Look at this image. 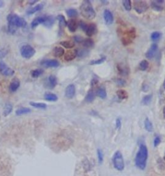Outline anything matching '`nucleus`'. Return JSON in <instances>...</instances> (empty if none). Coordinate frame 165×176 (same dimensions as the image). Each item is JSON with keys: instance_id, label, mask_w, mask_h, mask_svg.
Wrapping results in <instances>:
<instances>
[{"instance_id": "obj_36", "label": "nucleus", "mask_w": 165, "mask_h": 176, "mask_svg": "<svg viewBox=\"0 0 165 176\" xmlns=\"http://www.w3.org/2000/svg\"><path fill=\"white\" fill-rule=\"evenodd\" d=\"M152 95L149 94V95H147V96H145L143 98L141 103L144 105H148L151 103V101H152Z\"/></svg>"}, {"instance_id": "obj_48", "label": "nucleus", "mask_w": 165, "mask_h": 176, "mask_svg": "<svg viewBox=\"0 0 165 176\" xmlns=\"http://www.w3.org/2000/svg\"><path fill=\"white\" fill-rule=\"evenodd\" d=\"M160 143H161V139H160V137L159 136L156 137L155 139H154V147H157L159 144H160Z\"/></svg>"}, {"instance_id": "obj_56", "label": "nucleus", "mask_w": 165, "mask_h": 176, "mask_svg": "<svg viewBox=\"0 0 165 176\" xmlns=\"http://www.w3.org/2000/svg\"><path fill=\"white\" fill-rule=\"evenodd\" d=\"M164 159L165 160V155H164Z\"/></svg>"}, {"instance_id": "obj_15", "label": "nucleus", "mask_w": 165, "mask_h": 176, "mask_svg": "<svg viewBox=\"0 0 165 176\" xmlns=\"http://www.w3.org/2000/svg\"><path fill=\"white\" fill-rule=\"evenodd\" d=\"M104 20L107 25H111L114 22V16L112 13L109 10H105L103 14Z\"/></svg>"}, {"instance_id": "obj_10", "label": "nucleus", "mask_w": 165, "mask_h": 176, "mask_svg": "<svg viewBox=\"0 0 165 176\" xmlns=\"http://www.w3.org/2000/svg\"><path fill=\"white\" fill-rule=\"evenodd\" d=\"M41 65L46 68H56L59 66V62L56 60H43Z\"/></svg>"}, {"instance_id": "obj_31", "label": "nucleus", "mask_w": 165, "mask_h": 176, "mask_svg": "<svg viewBox=\"0 0 165 176\" xmlns=\"http://www.w3.org/2000/svg\"><path fill=\"white\" fill-rule=\"evenodd\" d=\"M145 128L146 131H148L149 132H153L154 127H153V125L152 123L148 118H146L145 120Z\"/></svg>"}, {"instance_id": "obj_41", "label": "nucleus", "mask_w": 165, "mask_h": 176, "mask_svg": "<svg viewBox=\"0 0 165 176\" xmlns=\"http://www.w3.org/2000/svg\"><path fill=\"white\" fill-rule=\"evenodd\" d=\"M162 34L159 32H154L151 34V39L152 41H157L161 38Z\"/></svg>"}, {"instance_id": "obj_2", "label": "nucleus", "mask_w": 165, "mask_h": 176, "mask_svg": "<svg viewBox=\"0 0 165 176\" xmlns=\"http://www.w3.org/2000/svg\"><path fill=\"white\" fill-rule=\"evenodd\" d=\"M148 159V148L144 144H141L138 152H137L135 162L137 168L141 170H145Z\"/></svg>"}, {"instance_id": "obj_39", "label": "nucleus", "mask_w": 165, "mask_h": 176, "mask_svg": "<svg viewBox=\"0 0 165 176\" xmlns=\"http://www.w3.org/2000/svg\"><path fill=\"white\" fill-rule=\"evenodd\" d=\"M123 5L127 11H131L132 3L130 0H124V1H123Z\"/></svg>"}, {"instance_id": "obj_45", "label": "nucleus", "mask_w": 165, "mask_h": 176, "mask_svg": "<svg viewBox=\"0 0 165 176\" xmlns=\"http://www.w3.org/2000/svg\"><path fill=\"white\" fill-rule=\"evenodd\" d=\"M116 82L117 83V84L119 85V86H121V87H123V86H125V84H126V81L125 80H123V79H117Z\"/></svg>"}, {"instance_id": "obj_42", "label": "nucleus", "mask_w": 165, "mask_h": 176, "mask_svg": "<svg viewBox=\"0 0 165 176\" xmlns=\"http://www.w3.org/2000/svg\"><path fill=\"white\" fill-rule=\"evenodd\" d=\"M98 161L99 164H101L103 161V153L101 150L98 149Z\"/></svg>"}, {"instance_id": "obj_52", "label": "nucleus", "mask_w": 165, "mask_h": 176, "mask_svg": "<svg viewBox=\"0 0 165 176\" xmlns=\"http://www.w3.org/2000/svg\"><path fill=\"white\" fill-rule=\"evenodd\" d=\"M38 2V0H33V1H29V3L30 5H34Z\"/></svg>"}, {"instance_id": "obj_46", "label": "nucleus", "mask_w": 165, "mask_h": 176, "mask_svg": "<svg viewBox=\"0 0 165 176\" xmlns=\"http://www.w3.org/2000/svg\"><path fill=\"white\" fill-rule=\"evenodd\" d=\"M79 26L81 27V29L82 30L85 31V30H86V27H87V25H88V24L85 23L84 21H80L79 23Z\"/></svg>"}, {"instance_id": "obj_37", "label": "nucleus", "mask_w": 165, "mask_h": 176, "mask_svg": "<svg viewBox=\"0 0 165 176\" xmlns=\"http://www.w3.org/2000/svg\"><path fill=\"white\" fill-rule=\"evenodd\" d=\"M67 16L69 17H77V15H78V12L76 10V9L74 8H70L68 9V10L66 11Z\"/></svg>"}, {"instance_id": "obj_9", "label": "nucleus", "mask_w": 165, "mask_h": 176, "mask_svg": "<svg viewBox=\"0 0 165 176\" xmlns=\"http://www.w3.org/2000/svg\"><path fill=\"white\" fill-rule=\"evenodd\" d=\"M165 5V1L164 0H156V1H152L151 3V7L153 10L157 12H161L164 9Z\"/></svg>"}, {"instance_id": "obj_54", "label": "nucleus", "mask_w": 165, "mask_h": 176, "mask_svg": "<svg viewBox=\"0 0 165 176\" xmlns=\"http://www.w3.org/2000/svg\"><path fill=\"white\" fill-rule=\"evenodd\" d=\"M163 116H164V119H165V106L163 108Z\"/></svg>"}, {"instance_id": "obj_7", "label": "nucleus", "mask_w": 165, "mask_h": 176, "mask_svg": "<svg viewBox=\"0 0 165 176\" xmlns=\"http://www.w3.org/2000/svg\"><path fill=\"white\" fill-rule=\"evenodd\" d=\"M134 8L138 14H142L148 10V5L144 1H135L134 3Z\"/></svg>"}, {"instance_id": "obj_25", "label": "nucleus", "mask_w": 165, "mask_h": 176, "mask_svg": "<svg viewBox=\"0 0 165 176\" xmlns=\"http://www.w3.org/2000/svg\"><path fill=\"white\" fill-rule=\"evenodd\" d=\"M95 97V93L94 92V90H93V88H92L89 90L88 93H87V95L85 97V101L87 103H92L94 100Z\"/></svg>"}, {"instance_id": "obj_47", "label": "nucleus", "mask_w": 165, "mask_h": 176, "mask_svg": "<svg viewBox=\"0 0 165 176\" xmlns=\"http://www.w3.org/2000/svg\"><path fill=\"white\" fill-rule=\"evenodd\" d=\"M98 82H99V81H98V79H95V78L92 79V81H91V87H92V88H94L95 87H97Z\"/></svg>"}, {"instance_id": "obj_32", "label": "nucleus", "mask_w": 165, "mask_h": 176, "mask_svg": "<svg viewBox=\"0 0 165 176\" xmlns=\"http://www.w3.org/2000/svg\"><path fill=\"white\" fill-rule=\"evenodd\" d=\"M96 95H97V96L99 97L100 98L105 99L107 97L106 90H105V88L103 87L99 88L97 90V92H96Z\"/></svg>"}, {"instance_id": "obj_43", "label": "nucleus", "mask_w": 165, "mask_h": 176, "mask_svg": "<svg viewBox=\"0 0 165 176\" xmlns=\"http://www.w3.org/2000/svg\"><path fill=\"white\" fill-rule=\"evenodd\" d=\"M89 54V51H86V50H81V51H80V52L77 51V56L79 57H82L86 56V54Z\"/></svg>"}, {"instance_id": "obj_53", "label": "nucleus", "mask_w": 165, "mask_h": 176, "mask_svg": "<svg viewBox=\"0 0 165 176\" xmlns=\"http://www.w3.org/2000/svg\"><path fill=\"white\" fill-rule=\"evenodd\" d=\"M3 5H4L3 2V1H0V8L2 7L3 6Z\"/></svg>"}, {"instance_id": "obj_33", "label": "nucleus", "mask_w": 165, "mask_h": 176, "mask_svg": "<svg viewBox=\"0 0 165 176\" xmlns=\"http://www.w3.org/2000/svg\"><path fill=\"white\" fill-rule=\"evenodd\" d=\"M60 45H62L63 47L68 49L72 48L75 46V43L73 42H71V41H63V42H60Z\"/></svg>"}, {"instance_id": "obj_23", "label": "nucleus", "mask_w": 165, "mask_h": 176, "mask_svg": "<svg viewBox=\"0 0 165 176\" xmlns=\"http://www.w3.org/2000/svg\"><path fill=\"white\" fill-rule=\"evenodd\" d=\"M65 54V51L62 47H56L53 50V55L56 57H60Z\"/></svg>"}, {"instance_id": "obj_50", "label": "nucleus", "mask_w": 165, "mask_h": 176, "mask_svg": "<svg viewBox=\"0 0 165 176\" xmlns=\"http://www.w3.org/2000/svg\"><path fill=\"white\" fill-rule=\"evenodd\" d=\"M74 41L76 42L77 43H82V41H83V39L82 38V37H81V36H75V37H74Z\"/></svg>"}, {"instance_id": "obj_34", "label": "nucleus", "mask_w": 165, "mask_h": 176, "mask_svg": "<svg viewBox=\"0 0 165 176\" xmlns=\"http://www.w3.org/2000/svg\"><path fill=\"white\" fill-rule=\"evenodd\" d=\"M44 72V70L41 69H35L31 71V76L33 77V78H38L39 77L42 75L43 73Z\"/></svg>"}, {"instance_id": "obj_12", "label": "nucleus", "mask_w": 165, "mask_h": 176, "mask_svg": "<svg viewBox=\"0 0 165 176\" xmlns=\"http://www.w3.org/2000/svg\"><path fill=\"white\" fill-rule=\"evenodd\" d=\"M85 32L87 36L89 37H92V36L95 35L97 33V26L94 23H90L87 25L86 29L85 30Z\"/></svg>"}, {"instance_id": "obj_24", "label": "nucleus", "mask_w": 165, "mask_h": 176, "mask_svg": "<svg viewBox=\"0 0 165 176\" xmlns=\"http://www.w3.org/2000/svg\"><path fill=\"white\" fill-rule=\"evenodd\" d=\"M117 69L118 70V72L120 73V75L122 76H127L129 73V69L125 66H124L121 64H118L117 66Z\"/></svg>"}, {"instance_id": "obj_55", "label": "nucleus", "mask_w": 165, "mask_h": 176, "mask_svg": "<svg viewBox=\"0 0 165 176\" xmlns=\"http://www.w3.org/2000/svg\"><path fill=\"white\" fill-rule=\"evenodd\" d=\"M163 87H164V90H165V79H164V83H163Z\"/></svg>"}, {"instance_id": "obj_49", "label": "nucleus", "mask_w": 165, "mask_h": 176, "mask_svg": "<svg viewBox=\"0 0 165 176\" xmlns=\"http://www.w3.org/2000/svg\"><path fill=\"white\" fill-rule=\"evenodd\" d=\"M116 127L117 129H120L121 127V121L120 118H117L116 121Z\"/></svg>"}, {"instance_id": "obj_6", "label": "nucleus", "mask_w": 165, "mask_h": 176, "mask_svg": "<svg viewBox=\"0 0 165 176\" xmlns=\"http://www.w3.org/2000/svg\"><path fill=\"white\" fill-rule=\"evenodd\" d=\"M21 55L25 59H30L33 57L35 53V49L29 45H25L22 46L20 50Z\"/></svg>"}, {"instance_id": "obj_8", "label": "nucleus", "mask_w": 165, "mask_h": 176, "mask_svg": "<svg viewBox=\"0 0 165 176\" xmlns=\"http://www.w3.org/2000/svg\"><path fill=\"white\" fill-rule=\"evenodd\" d=\"M0 72L5 76H12L14 74V70L9 67L3 61H0Z\"/></svg>"}, {"instance_id": "obj_44", "label": "nucleus", "mask_w": 165, "mask_h": 176, "mask_svg": "<svg viewBox=\"0 0 165 176\" xmlns=\"http://www.w3.org/2000/svg\"><path fill=\"white\" fill-rule=\"evenodd\" d=\"M8 54V51L5 48L0 49V59H2L7 56Z\"/></svg>"}, {"instance_id": "obj_19", "label": "nucleus", "mask_w": 165, "mask_h": 176, "mask_svg": "<svg viewBox=\"0 0 165 176\" xmlns=\"http://www.w3.org/2000/svg\"><path fill=\"white\" fill-rule=\"evenodd\" d=\"M20 87V81L17 78H14L12 81L9 86V89L12 92H15Z\"/></svg>"}, {"instance_id": "obj_26", "label": "nucleus", "mask_w": 165, "mask_h": 176, "mask_svg": "<svg viewBox=\"0 0 165 176\" xmlns=\"http://www.w3.org/2000/svg\"><path fill=\"white\" fill-rule=\"evenodd\" d=\"M55 22V19L54 17L52 16H46V19L43 25L46 27H48V28H50L51 27Z\"/></svg>"}, {"instance_id": "obj_27", "label": "nucleus", "mask_w": 165, "mask_h": 176, "mask_svg": "<svg viewBox=\"0 0 165 176\" xmlns=\"http://www.w3.org/2000/svg\"><path fill=\"white\" fill-rule=\"evenodd\" d=\"M12 110H13V107L12 104L11 103H7L4 107L3 116L5 117L8 116L12 112Z\"/></svg>"}, {"instance_id": "obj_1", "label": "nucleus", "mask_w": 165, "mask_h": 176, "mask_svg": "<svg viewBox=\"0 0 165 176\" xmlns=\"http://www.w3.org/2000/svg\"><path fill=\"white\" fill-rule=\"evenodd\" d=\"M8 32L11 34H14L19 28H25L27 23L25 19L20 17L16 14H10L7 16Z\"/></svg>"}, {"instance_id": "obj_21", "label": "nucleus", "mask_w": 165, "mask_h": 176, "mask_svg": "<svg viewBox=\"0 0 165 176\" xmlns=\"http://www.w3.org/2000/svg\"><path fill=\"white\" fill-rule=\"evenodd\" d=\"M57 20L59 21V26L60 30H63V29L67 26V21L65 20V17L63 15H58L57 16Z\"/></svg>"}, {"instance_id": "obj_13", "label": "nucleus", "mask_w": 165, "mask_h": 176, "mask_svg": "<svg viewBox=\"0 0 165 176\" xmlns=\"http://www.w3.org/2000/svg\"><path fill=\"white\" fill-rule=\"evenodd\" d=\"M76 94V88L74 85L70 84L67 86L65 89V96L68 99H72Z\"/></svg>"}, {"instance_id": "obj_29", "label": "nucleus", "mask_w": 165, "mask_h": 176, "mask_svg": "<svg viewBox=\"0 0 165 176\" xmlns=\"http://www.w3.org/2000/svg\"><path fill=\"white\" fill-rule=\"evenodd\" d=\"M31 112V110L29 108H26V107H21L18 108V109L16 111V114L17 116H22L24 114H29V113Z\"/></svg>"}, {"instance_id": "obj_18", "label": "nucleus", "mask_w": 165, "mask_h": 176, "mask_svg": "<svg viewBox=\"0 0 165 176\" xmlns=\"http://www.w3.org/2000/svg\"><path fill=\"white\" fill-rule=\"evenodd\" d=\"M58 84V80L56 76L53 75H50L47 78V87L50 89H52L56 87V86Z\"/></svg>"}, {"instance_id": "obj_22", "label": "nucleus", "mask_w": 165, "mask_h": 176, "mask_svg": "<svg viewBox=\"0 0 165 176\" xmlns=\"http://www.w3.org/2000/svg\"><path fill=\"white\" fill-rule=\"evenodd\" d=\"M44 98L46 101H53V102L58 101V97L56 95L51 92H46L45 94Z\"/></svg>"}, {"instance_id": "obj_16", "label": "nucleus", "mask_w": 165, "mask_h": 176, "mask_svg": "<svg viewBox=\"0 0 165 176\" xmlns=\"http://www.w3.org/2000/svg\"><path fill=\"white\" fill-rule=\"evenodd\" d=\"M77 56V50H70L67 51L64 56V58L67 61H72Z\"/></svg>"}, {"instance_id": "obj_11", "label": "nucleus", "mask_w": 165, "mask_h": 176, "mask_svg": "<svg viewBox=\"0 0 165 176\" xmlns=\"http://www.w3.org/2000/svg\"><path fill=\"white\" fill-rule=\"evenodd\" d=\"M157 50H158L157 45L156 43H153L152 45H151L150 49L147 52H146L145 54L146 57L150 59V60L154 58L155 56V55H156Z\"/></svg>"}, {"instance_id": "obj_14", "label": "nucleus", "mask_w": 165, "mask_h": 176, "mask_svg": "<svg viewBox=\"0 0 165 176\" xmlns=\"http://www.w3.org/2000/svg\"><path fill=\"white\" fill-rule=\"evenodd\" d=\"M46 16H38L36 17L35 19L33 20V21L31 23V27L32 29H35L39 25L42 24L43 25L45 21Z\"/></svg>"}, {"instance_id": "obj_3", "label": "nucleus", "mask_w": 165, "mask_h": 176, "mask_svg": "<svg viewBox=\"0 0 165 176\" xmlns=\"http://www.w3.org/2000/svg\"><path fill=\"white\" fill-rule=\"evenodd\" d=\"M81 15L88 20H92L95 18L96 14L94 9L89 0L83 1L80 7Z\"/></svg>"}, {"instance_id": "obj_30", "label": "nucleus", "mask_w": 165, "mask_h": 176, "mask_svg": "<svg viewBox=\"0 0 165 176\" xmlns=\"http://www.w3.org/2000/svg\"><path fill=\"white\" fill-rule=\"evenodd\" d=\"M30 105L34 108H39V109H42V110L46 109V108H47V105H46V104L44 103L31 101V102H30Z\"/></svg>"}, {"instance_id": "obj_20", "label": "nucleus", "mask_w": 165, "mask_h": 176, "mask_svg": "<svg viewBox=\"0 0 165 176\" xmlns=\"http://www.w3.org/2000/svg\"><path fill=\"white\" fill-rule=\"evenodd\" d=\"M43 8H44V5L43 3L38 4V5H36L35 7L29 8V10L26 11V14L28 15L34 14L36 12L42 11Z\"/></svg>"}, {"instance_id": "obj_51", "label": "nucleus", "mask_w": 165, "mask_h": 176, "mask_svg": "<svg viewBox=\"0 0 165 176\" xmlns=\"http://www.w3.org/2000/svg\"><path fill=\"white\" fill-rule=\"evenodd\" d=\"M148 88H149V87H148V86L147 85H146V84H143V87H142V90H143V92H148Z\"/></svg>"}, {"instance_id": "obj_40", "label": "nucleus", "mask_w": 165, "mask_h": 176, "mask_svg": "<svg viewBox=\"0 0 165 176\" xmlns=\"http://www.w3.org/2000/svg\"><path fill=\"white\" fill-rule=\"evenodd\" d=\"M106 60V57H102L99 58L98 60H93L90 62V65H99L101 64V63H104Z\"/></svg>"}, {"instance_id": "obj_5", "label": "nucleus", "mask_w": 165, "mask_h": 176, "mask_svg": "<svg viewBox=\"0 0 165 176\" xmlns=\"http://www.w3.org/2000/svg\"><path fill=\"white\" fill-rule=\"evenodd\" d=\"M113 165L114 168L119 171H122L125 168V162H124L122 153L120 151H117L114 154L113 159Z\"/></svg>"}, {"instance_id": "obj_38", "label": "nucleus", "mask_w": 165, "mask_h": 176, "mask_svg": "<svg viewBox=\"0 0 165 176\" xmlns=\"http://www.w3.org/2000/svg\"><path fill=\"white\" fill-rule=\"evenodd\" d=\"M149 66V63L146 60H143L139 64V69L142 71H145L147 70Z\"/></svg>"}, {"instance_id": "obj_17", "label": "nucleus", "mask_w": 165, "mask_h": 176, "mask_svg": "<svg viewBox=\"0 0 165 176\" xmlns=\"http://www.w3.org/2000/svg\"><path fill=\"white\" fill-rule=\"evenodd\" d=\"M78 23L74 19H71L67 21V26L68 29L71 32H75L76 31L77 27H78Z\"/></svg>"}, {"instance_id": "obj_28", "label": "nucleus", "mask_w": 165, "mask_h": 176, "mask_svg": "<svg viewBox=\"0 0 165 176\" xmlns=\"http://www.w3.org/2000/svg\"><path fill=\"white\" fill-rule=\"evenodd\" d=\"M81 43L82 44V46L86 48H92L94 45V41L91 38H86L85 39H83Z\"/></svg>"}, {"instance_id": "obj_35", "label": "nucleus", "mask_w": 165, "mask_h": 176, "mask_svg": "<svg viewBox=\"0 0 165 176\" xmlns=\"http://www.w3.org/2000/svg\"><path fill=\"white\" fill-rule=\"evenodd\" d=\"M117 96L120 99H126L128 98V93L124 90H119L117 91Z\"/></svg>"}, {"instance_id": "obj_4", "label": "nucleus", "mask_w": 165, "mask_h": 176, "mask_svg": "<svg viewBox=\"0 0 165 176\" xmlns=\"http://www.w3.org/2000/svg\"><path fill=\"white\" fill-rule=\"evenodd\" d=\"M123 35V36L121 39V42L125 46H127V45L131 44L133 40L136 38V30L135 28L132 27L128 30L125 31Z\"/></svg>"}]
</instances>
